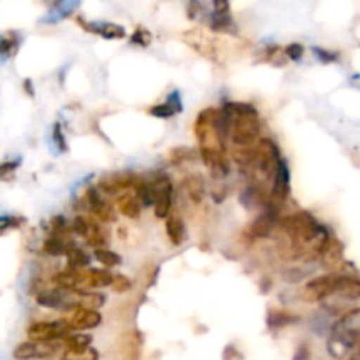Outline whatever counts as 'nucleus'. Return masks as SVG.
<instances>
[{
    "mask_svg": "<svg viewBox=\"0 0 360 360\" xmlns=\"http://www.w3.org/2000/svg\"><path fill=\"white\" fill-rule=\"evenodd\" d=\"M360 345V308L345 313L330 329L329 350L334 357L355 350Z\"/></svg>",
    "mask_w": 360,
    "mask_h": 360,
    "instance_id": "f257e3e1",
    "label": "nucleus"
},
{
    "mask_svg": "<svg viewBox=\"0 0 360 360\" xmlns=\"http://www.w3.org/2000/svg\"><path fill=\"white\" fill-rule=\"evenodd\" d=\"M322 229L323 225L313 214H309L308 211H299V213L290 214V217L283 220V231L287 238L292 241L290 246L301 245V243H306L308 239L315 238Z\"/></svg>",
    "mask_w": 360,
    "mask_h": 360,
    "instance_id": "f03ea898",
    "label": "nucleus"
},
{
    "mask_svg": "<svg viewBox=\"0 0 360 360\" xmlns=\"http://www.w3.org/2000/svg\"><path fill=\"white\" fill-rule=\"evenodd\" d=\"M229 123H231L229 139L232 141L234 146H253L259 141L260 130H262L259 115L239 116Z\"/></svg>",
    "mask_w": 360,
    "mask_h": 360,
    "instance_id": "7ed1b4c3",
    "label": "nucleus"
},
{
    "mask_svg": "<svg viewBox=\"0 0 360 360\" xmlns=\"http://www.w3.org/2000/svg\"><path fill=\"white\" fill-rule=\"evenodd\" d=\"M281 160V153L278 144L269 137H264L257 143V157L253 167L264 178H273L276 172L278 162Z\"/></svg>",
    "mask_w": 360,
    "mask_h": 360,
    "instance_id": "20e7f679",
    "label": "nucleus"
},
{
    "mask_svg": "<svg viewBox=\"0 0 360 360\" xmlns=\"http://www.w3.org/2000/svg\"><path fill=\"white\" fill-rule=\"evenodd\" d=\"M63 348V341H25L20 343L13 352L16 360H37L51 359Z\"/></svg>",
    "mask_w": 360,
    "mask_h": 360,
    "instance_id": "39448f33",
    "label": "nucleus"
},
{
    "mask_svg": "<svg viewBox=\"0 0 360 360\" xmlns=\"http://www.w3.org/2000/svg\"><path fill=\"white\" fill-rule=\"evenodd\" d=\"M74 333L69 320H53V322H35L27 329L28 340L32 341H62Z\"/></svg>",
    "mask_w": 360,
    "mask_h": 360,
    "instance_id": "423d86ee",
    "label": "nucleus"
},
{
    "mask_svg": "<svg viewBox=\"0 0 360 360\" xmlns=\"http://www.w3.org/2000/svg\"><path fill=\"white\" fill-rule=\"evenodd\" d=\"M340 278L341 274H323V276L313 278L304 285L302 295L306 301H323L327 297H333L338 292Z\"/></svg>",
    "mask_w": 360,
    "mask_h": 360,
    "instance_id": "0eeeda50",
    "label": "nucleus"
},
{
    "mask_svg": "<svg viewBox=\"0 0 360 360\" xmlns=\"http://www.w3.org/2000/svg\"><path fill=\"white\" fill-rule=\"evenodd\" d=\"M151 185H153L155 192V217L165 220L171 214L172 207V183L167 176H158Z\"/></svg>",
    "mask_w": 360,
    "mask_h": 360,
    "instance_id": "6e6552de",
    "label": "nucleus"
},
{
    "mask_svg": "<svg viewBox=\"0 0 360 360\" xmlns=\"http://www.w3.org/2000/svg\"><path fill=\"white\" fill-rule=\"evenodd\" d=\"M290 195V169H288L287 162L281 158L278 162L276 172L273 176V188L269 193V204L280 207L285 200Z\"/></svg>",
    "mask_w": 360,
    "mask_h": 360,
    "instance_id": "1a4fd4ad",
    "label": "nucleus"
},
{
    "mask_svg": "<svg viewBox=\"0 0 360 360\" xmlns=\"http://www.w3.org/2000/svg\"><path fill=\"white\" fill-rule=\"evenodd\" d=\"M86 202L94 217L102 224H112L116 221V213L111 204L105 199V193L98 186H90L86 192Z\"/></svg>",
    "mask_w": 360,
    "mask_h": 360,
    "instance_id": "9d476101",
    "label": "nucleus"
},
{
    "mask_svg": "<svg viewBox=\"0 0 360 360\" xmlns=\"http://www.w3.org/2000/svg\"><path fill=\"white\" fill-rule=\"evenodd\" d=\"M200 158L204 165L210 169L214 179H224L229 174V164L225 158V151L218 146H199Z\"/></svg>",
    "mask_w": 360,
    "mask_h": 360,
    "instance_id": "9b49d317",
    "label": "nucleus"
},
{
    "mask_svg": "<svg viewBox=\"0 0 360 360\" xmlns=\"http://www.w3.org/2000/svg\"><path fill=\"white\" fill-rule=\"evenodd\" d=\"M280 221V213H278V207L273 206V204H267L266 210L255 218L252 225H250V236L253 239H262L267 238V236L273 234L274 227Z\"/></svg>",
    "mask_w": 360,
    "mask_h": 360,
    "instance_id": "f8f14e48",
    "label": "nucleus"
},
{
    "mask_svg": "<svg viewBox=\"0 0 360 360\" xmlns=\"http://www.w3.org/2000/svg\"><path fill=\"white\" fill-rule=\"evenodd\" d=\"M102 323V315L97 311V309L91 308H77L74 309L72 316L69 319V326L72 330H90L95 329Z\"/></svg>",
    "mask_w": 360,
    "mask_h": 360,
    "instance_id": "ddd939ff",
    "label": "nucleus"
},
{
    "mask_svg": "<svg viewBox=\"0 0 360 360\" xmlns=\"http://www.w3.org/2000/svg\"><path fill=\"white\" fill-rule=\"evenodd\" d=\"M136 179L137 178H134V176H130V174L105 176V178H102L101 183H98V188H101L108 197H112V195H118V193H122L123 190L134 186Z\"/></svg>",
    "mask_w": 360,
    "mask_h": 360,
    "instance_id": "4468645a",
    "label": "nucleus"
},
{
    "mask_svg": "<svg viewBox=\"0 0 360 360\" xmlns=\"http://www.w3.org/2000/svg\"><path fill=\"white\" fill-rule=\"evenodd\" d=\"M81 23V27L86 28L91 34L102 35L108 41H118V39H123L127 35V30L118 23H88L84 20H77Z\"/></svg>",
    "mask_w": 360,
    "mask_h": 360,
    "instance_id": "2eb2a0df",
    "label": "nucleus"
},
{
    "mask_svg": "<svg viewBox=\"0 0 360 360\" xmlns=\"http://www.w3.org/2000/svg\"><path fill=\"white\" fill-rule=\"evenodd\" d=\"M116 211L122 217L130 218V220H137L141 217V211H143V202L137 197V193L125 192L116 199Z\"/></svg>",
    "mask_w": 360,
    "mask_h": 360,
    "instance_id": "dca6fc26",
    "label": "nucleus"
},
{
    "mask_svg": "<svg viewBox=\"0 0 360 360\" xmlns=\"http://www.w3.org/2000/svg\"><path fill=\"white\" fill-rule=\"evenodd\" d=\"M241 202L246 210H255V207H266L269 204V195H266L264 188L260 185H250L243 192Z\"/></svg>",
    "mask_w": 360,
    "mask_h": 360,
    "instance_id": "f3484780",
    "label": "nucleus"
},
{
    "mask_svg": "<svg viewBox=\"0 0 360 360\" xmlns=\"http://www.w3.org/2000/svg\"><path fill=\"white\" fill-rule=\"evenodd\" d=\"M183 190L193 204H200L206 197V185L199 174H190L183 179Z\"/></svg>",
    "mask_w": 360,
    "mask_h": 360,
    "instance_id": "a211bd4d",
    "label": "nucleus"
},
{
    "mask_svg": "<svg viewBox=\"0 0 360 360\" xmlns=\"http://www.w3.org/2000/svg\"><path fill=\"white\" fill-rule=\"evenodd\" d=\"M336 295L347 299V301H357V299H360V280L359 278L345 276V274H341Z\"/></svg>",
    "mask_w": 360,
    "mask_h": 360,
    "instance_id": "6ab92c4d",
    "label": "nucleus"
},
{
    "mask_svg": "<svg viewBox=\"0 0 360 360\" xmlns=\"http://www.w3.org/2000/svg\"><path fill=\"white\" fill-rule=\"evenodd\" d=\"M165 234L174 246H179L185 241V225L178 214H169L165 218Z\"/></svg>",
    "mask_w": 360,
    "mask_h": 360,
    "instance_id": "aec40b11",
    "label": "nucleus"
},
{
    "mask_svg": "<svg viewBox=\"0 0 360 360\" xmlns=\"http://www.w3.org/2000/svg\"><path fill=\"white\" fill-rule=\"evenodd\" d=\"M70 246L72 245H67V241L63 239V236L49 234V238L46 239L44 245H42V250H44V252L51 257H62V255H67V253H69Z\"/></svg>",
    "mask_w": 360,
    "mask_h": 360,
    "instance_id": "412c9836",
    "label": "nucleus"
},
{
    "mask_svg": "<svg viewBox=\"0 0 360 360\" xmlns=\"http://www.w3.org/2000/svg\"><path fill=\"white\" fill-rule=\"evenodd\" d=\"M232 160L243 167H252L257 157V144L255 146H234L231 151Z\"/></svg>",
    "mask_w": 360,
    "mask_h": 360,
    "instance_id": "4be33fe9",
    "label": "nucleus"
},
{
    "mask_svg": "<svg viewBox=\"0 0 360 360\" xmlns=\"http://www.w3.org/2000/svg\"><path fill=\"white\" fill-rule=\"evenodd\" d=\"M101 354L91 345L81 348H65L62 354V360H98Z\"/></svg>",
    "mask_w": 360,
    "mask_h": 360,
    "instance_id": "5701e85b",
    "label": "nucleus"
},
{
    "mask_svg": "<svg viewBox=\"0 0 360 360\" xmlns=\"http://www.w3.org/2000/svg\"><path fill=\"white\" fill-rule=\"evenodd\" d=\"M18 48H20V35L16 32H7L0 37V58H11L16 55Z\"/></svg>",
    "mask_w": 360,
    "mask_h": 360,
    "instance_id": "b1692460",
    "label": "nucleus"
},
{
    "mask_svg": "<svg viewBox=\"0 0 360 360\" xmlns=\"http://www.w3.org/2000/svg\"><path fill=\"white\" fill-rule=\"evenodd\" d=\"M88 287L90 288H105L111 287L115 274L108 269H90L88 271Z\"/></svg>",
    "mask_w": 360,
    "mask_h": 360,
    "instance_id": "393cba45",
    "label": "nucleus"
},
{
    "mask_svg": "<svg viewBox=\"0 0 360 360\" xmlns=\"http://www.w3.org/2000/svg\"><path fill=\"white\" fill-rule=\"evenodd\" d=\"M94 257L95 260H97L98 264H102L104 267H116L122 264V257L108 248H95Z\"/></svg>",
    "mask_w": 360,
    "mask_h": 360,
    "instance_id": "a878e982",
    "label": "nucleus"
},
{
    "mask_svg": "<svg viewBox=\"0 0 360 360\" xmlns=\"http://www.w3.org/2000/svg\"><path fill=\"white\" fill-rule=\"evenodd\" d=\"M118 360H139V341L134 336H127L122 343Z\"/></svg>",
    "mask_w": 360,
    "mask_h": 360,
    "instance_id": "bb28decb",
    "label": "nucleus"
},
{
    "mask_svg": "<svg viewBox=\"0 0 360 360\" xmlns=\"http://www.w3.org/2000/svg\"><path fill=\"white\" fill-rule=\"evenodd\" d=\"M65 257L72 269H83V267H88V264H90V257L83 250L77 248V246H70L69 253Z\"/></svg>",
    "mask_w": 360,
    "mask_h": 360,
    "instance_id": "cd10ccee",
    "label": "nucleus"
},
{
    "mask_svg": "<svg viewBox=\"0 0 360 360\" xmlns=\"http://www.w3.org/2000/svg\"><path fill=\"white\" fill-rule=\"evenodd\" d=\"M232 25H234V20H232L231 13H218V11L211 13V27L214 30H227Z\"/></svg>",
    "mask_w": 360,
    "mask_h": 360,
    "instance_id": "c85d7f7f",
    "label": "nucleus"
},
{
    "mask_svg": "<svg viewBox=\"0 0 360 360\" xmlns=\"http://www.w3.org/2000/svg\"><path fill=\"white\" fill-rule=\"evenodd\" d=\"M63 348H81L91 345V336L88 334H74L70 333L69 336L63 338Z\"/></svg>",
    "mask_w": 360,
    "mask_h": 360,
    "instance_id": "c756f323",
    "label": "nucleus"
},
{
    "mask_svg": "<svg viewBox=\"0 0 360 360\" xmlns=\"http://www.w3.org/2000/svg\"><path fill=\"white\" fill-rule=\"evenodd\" d=\"M91 225H94V221H90L88 218H84L83 214H79V217L74 218L72 232H74V234H77V236H81V238L86 239V236L90 234Z\"/></svg>",
    "mask_w": 360,
    "mask_h": 360,
    "instance_id": "7c9ffc66",
    "label": "nucleus"
},
{
    "mask_svg": "<svg viewBox=\"0 0 360 360\" xmlns=\"http://www.w3.org/2000/svg\"><path fill=\"white\" fill-rule=\"evenodd\" d=\"M86 243H88V245H90V246H94V248H104V245H105V234L101 231V229H98L97 224L91 225L90 234L86 236Z\"/></svg>",
    "mask_w": 360,
    "mask_h": 360,
    "instance_id": "2f4dec72",
    "label": "nucleus"
},
{
    "mask_svg": "<svg viewBox=\"0 0 360 360\" xmlns=\"http://www.w3.org/2000/svg\"><path fill=\"white\" fill-rule=\"evenodd\" d=\"M148 112H150L151 116H155V118H162V120L172 118V116L176 115V111L172 109V105L169 104L167 101H165L164 104H158V105H153V108H150L148 109Z\"/></svg>",
    "mask_w": 360,
    "mask_h": 360,
    "instance_id": "473e14b6",
    "label": "nucleus"
},
{
    "mask_svg": "<svg viewBox=\"0 0 360 360\" xmlns=\"http://www.w3.org/2000/svg\"><path fill=\"white\" fill-rule=\"evenodd\" d=\"M25 221L23 217H14V214H6V217H0V234L6 231H13V229L21 227Z\"/></svg>",
    "mask_w": 360,
    "mask_h": 360,
    "instance_id": "72a5a7b5",
    "label": "nucleus"
},
{
    "mask_svg": "<svg viewBox=\"0 0 360 360\" xmlns=\"http://www.w3.org/2000/svg\"><path fill=\"white\" fill-rule=\"evenodd\" d=\"M294 320H295L294 316L287 315L285 311H273L269 315V326L271 327H283V326H287V323H292Z\"/></svg>",
    "mask_w": 360,
    "mask_h": 360,
    "instance_id": "f704fd0d",
    "label": "nucleus"
},
{
    "mask_svg": "<svg viewBox=\"0 0 360 360\" xmlns=\"http://www.w3.org/2000/svg\"><path fill=\"white\" fill-rule=\"evenodd\" d=\"M151 39L153 37H151V34L146 30V28L137 27L136 32L132 34V37H130V42H132V44H139V46H150Z\"/></svg>",
    "mask_w": 360,
    "mask_h": 360,
    "instance_id": "c9c22d12",
    "label": "nucleus"
},
{
    "mask_svg": "<svg viewBox=\"0 0 360 360\" xmlns=\"http://www.w3.org/2000/svg\"><path fill=\"white\" fill-rule=\"evenodd\" d=\"M130 287H132V281H130L129 278L123 276V274H115V278H112L111 288L116 292V294H123V292H129Z\"/></svg>",
    "mask_w": 360,
    "mask_h": 360,
    "instance_id": "e433bc0d",
    "label": "nucleus"
},
{
    "mask_svg": "<svg viewBox=\"0 0 360 360\" xmlns=\"http://www.w3.org/2000/svg\"><path fill=\"white\" fill-rule=\"evenodd\" d=\"M53 143H55L56 150H58L60 153H65L67 141H65V136H63V130L60 123H55V127H53Z\"/></svg>",
    "mask_w": 360,
    "mask_h": 360,
    "instance_id": "4c0bfd02",
    "label": "nucleus"
},
{
    "mask_svg": "<svg viewBox=\"0 0 360 360\" xmlns=\"http://www.w3.org/2000/svg\"><path fill=\"white\" fill-rule=\"evenodd\" d=\"M285 56H287L288 60H294V62H299V60L304 56V46L299 44V42H292V44H288L287 48L283 49Z\"/></svg>",
    "mask_w": 360,
    "mask_h": 360,
    "instance_id": "58836bf2",
    "label": "nucleus"
},
{
    "mask_svg": "<svg viewBox=\"0 0 360 360\" xmlns=\"http://www.w3.org/2000/svg\"><path fill=\"white\" fill-rule=\"evenodd\" d=\"M185 7H186V14H188L190 20H197L202 11V6H200L199 0H185Z\"/></svg>",
    "mask_w": 360,
    "mask_h": 360,
    "instance_id": "ea45409f",
    "label": "nucleus"
},
{
    "mask_svg": "<svg viewBox=\"0 0 360 360\" xmlns=\"http://www.w3.org/2000/svg\"><path fill=\"white\" fill-rule=\"evenodd\" d=\"M313 53H315L316 58L322 60V62H326V63L336 62V60L340 58V55H338V53L327 51V49H322V48H313Z\"/></svg>",
    "mask_w": 360,
    "mask_h": 360,
    "instance_id": "a19ab883",
    "label": "nucleus"
},
{
    "mask_svg": "<svg viewBox=\"0 0 360 360\" xmlns=\"http://www.w3.org/2000/svg\"><path fill=\"white\" fill-rule=\"evenodd\" d=\"M18 165H20V160L4 162V164H0V179H6L7 176L13 174V172L18 169Z\"/></svg>",
    "mask_w": 360,
    "mask_h": 360,
    "instance_id": "79ce46f5",
    "label": "nucleus"
},
{
    "mask_svg": "<svg viewBox=\"0 0 360 360\" xmlns=\"http://www.w3.org/2000/svg\"><path fill=\"white\" fill-rule=\"evenodd\" d=\"M167 102L172 105L176 115L183 111V102H181V97H179V91H172V94L167 97Z\"/></svg>",
    "mask_w": 360,
    "mask_h": 360,
    "instance_id": "37998d69",
    "label": "nucleus"
},
{
    "mask_svg": "<svg viewBox=\"0 0 360 360\" xmlns=\"http://www.w3.org/2000/svg\"><path fill=\"white\" fill-rule=\"evenodd\" d=\"M213 7L218 13H231V2L229 0H213Z\"/></svg>",
    "mask_w": 360,
    "mask_h": 360,
    "instance_id": "c03bdc74",
    "label": "nucleus"
},
{
    "mask_svg": "<svg viewBox=\"0 0 360 360\" xmlns=\"http://www.w3.org/2000/svg\"><path fill=\"white\" fill-rule=\"evenodd\" d=\"M294 360H309V350H308V348H306V347L299 348Z\"/></svg>",
    "mask_w": 360,
    "mask_h": 360,
    "instance_id": "a18cd8bd",
    "label": "nucleus"
},
{
    "mask_svg": "<svg viewBox=\"0 0 360 360\" xmlns=\"http://www.w3.org/2000/svg\"><path fill=\"white\" fill-rule=\"evenodd\" d=\"M25 90H28V94H30V97H34V88H32L30 79H25Z\"/></svg>",
    "mask_w": 360,
    "mask_h": 360,
    "instance_id": "49530a36",
    "label": "nucleus"
},
{
    "mask_svg": "<svg viewBox=\"0 0 360 360\" xmlns=\"http://www.w3.org/2000/svg\"><path fill=\"white\" fill-rule=\"evenodd\" d=\"M350 360H360V345L354 350V354H352Z\"/></svg>",
    "mask_w": 360,
    "mask_h": 360,
    "instance_id": "de8ad7c7",
    "label": "nucleus"
}]
</instances>
